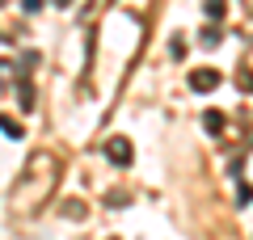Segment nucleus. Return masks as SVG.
Instances as JSON below:
<instances>
[{"label": "nucleus", "instance_id": "nucleus-1", "mask_svg": "<svg viewBox=\"0 0 253 240\" xmlns=\"http://www.w3.org/2000/svg\"><path fill=\"white\" fill-rule=\"evenodd\" d=\"M215 84H219V72H211V68H203V72L190 76V89H194V93H211Z\"/></svg>", "mask_w": 253, "mask_h": 240}, {"label": "nucleus", "instance_id": "nucleus-2", "mask_svg": "<svg viewBox=\"0 0 253 240\" xmlns=\"http://www.w3.org/2000/svg\"><path fill=\"white\" fill-rule=\"evenodd\" d=\"M106 156L114 160V164H126V160H131V143H126V139H110L106 143Z\"/></svg>", "mask_w": 253, "mask_h": 240}, {"label": "nucleus", "instance_id": "nucleus-3", "mask_svg": "<svg viewBox=\"0 0 253 240\" xmlns=\"http://www.w3.org/2000/svg\"><path fill=\"white\" fill-rule=\"evenodd\" d=\"M0 131H4V135H13V139H21V126L13 122L9 114H0Z\"/></svg>", "mask_w": 253, "mask_h": 240}, {"label": "nucleus", "instance_id": "nucleus-4", "mask_svg": "<svg viewBox=\"0 0 253 240\" xmlns=\"http://www.w3.org/2000/svg\"><path fill=\"white\" fill-rule=\"evenodd\" d=\"M207 17H211V21L224 17V0H207Z\"/></svg>", "mask_w": 253, "mask_h": 240}, {"label": "nucleus", "instance_id": "nucleus-5", "mask_svg": "<svg viewBox=\"0 0 253 240\" xmlns=\"http://www.w3.org/2000/svg\"><path fill=\"white\" fill-rule=\"evenodd\" d=\"M203 122H207V131H211V135H215V131H219V126H224V118H219V114H207V118H203Z\"/></svg>", "mask_w": 253, "mask_h": 240}, {"label": "nucleus", "instance_id": "nucleus-6", "mask_svg": "<svg viewBox=\"0 0 253 240\" xmlns=\"http://www.w3.org/2000/svg\"><path fill=\"white\" fill-rule=\"evenodd\" d=\"M21 9H26V13H38V9H42V0H21Z\"/></svg>", "mask_w": 253, "mask_h": 240}, {"label": "nucleus", "instance_id": "nucleus-7", "mask_svg": "<svg viewBox=\"0 0 253 240\" xmlns=\"http://www.w3.org/2000/svg\"><path fill=\"white\" fill-rule=\"evenodd\" d=\"M55 4H63V9H68V4H72V0H55Z\"/></svg>", "mask_w": 253, "mask_h": 240}]
</instances>
